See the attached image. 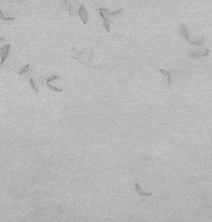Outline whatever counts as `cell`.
I'll return each mask as SVG.
<instances>
[{"label": "cell", "mask_w": 212, "mask_h": 222, "mask_svg": "<svg viewBox=\"0 0 212 222\" xmlns=\"http://www.w3.org/2000/svg\"><path fill=\"white\" fill-rule=\"evenodd\" d=\"M179 30H180V32L182 36L186 39V41H188L189 43H190V44L196 45H203V41H204V39H205L204 38H203L200 39V40H199V41H196V42H192L190 40V39L189 38V36H188L187 27H186L184 24L180 25V27H179Z\"/></svg>", "instance_id": "cell-1"}, {"label": "cell", "mask_w": 212, "mask_h": 222, "mask_svg": "<svg viewBox=\"0 0 212 222\" xmlns=\"http://www.w3.org/2000/svg\"><path fill=\"white\" fill-rule=\"evenodd\" d=\"M10 48H11V45L7 44V45H5L3 47H2L1 49H0V57H1L2 63L5 62V60L8 57V54H9V52L10 50Z\"/></svg>", "instance_id": "cell-2"}, {"label": "cell", "mask_w": 212, "mask_h": 222, "mask_svg": "<svg viewBox=\"0 0 212 222\" xmlns=\"http://www.w3.org/2000/svg\"><path fill=\"white\" fill-rule=\"evenodd\" d=\"M78 14L80 17V18L81 21H83V23L84 24H86V23H87L88 19V12L87 11H86L85 7L83 5H81L80 10L78 11Z\"/></svg>", "instance_id": "cell-3"}, {"label": "cell", "mask_w": 212, "mask_h": 222, "mask_svg": "<svg viewBox=\"0 0 212 222\" xmlns=\"http://www.w3.org/2000/svg\"><path fill=\"white\" fill-rule=\"evenodd\" d=\"M209 50L206 49L205 52H194L191 54V56L193 58H200V57H204V56H207L209 55Z\"/></svg>", "instance_id": "cell-4"}, {"label": "cell", "mask_w": 212, "mask_h": 222, "mask_svg": "<svg viewBox=\"0 0 212 222\" xmlns=\"http://www.w3.org/2000/svg\"><path fill=\"white\" fill-rule=\"evenodd\" d=\"M100 15L103 18L104 25L107 32L109 33L110 32V23H109V19H108L107 17L106 16H104V14L102 12H100Z\"/></svg>", "instance_id": "cell-5"}, {"label": "cell", "mask_w": 212, "mask_h": 222, "mask_svg": "<svg viewBox=\"0 0 212 222\" xmlns=\"http://www.w3.org/2000/svg\"><path fill=\"white\" fill-rule=\"evenodd\" d=\"M99 11H100V12H102V11L106 13L107 14L109 15V16H116V15H119V14H120L121 12H122V11H123V8H122V9H121V10H117V11H114L113 12H108L107 10H104V9H102V8L99 9Z\"/></svg>", "instance_id": "cell-6"}, {"label": "cell", "mask_w": 212, "mask_h": 222, "mask_svg": "<svg viewBox=\"0 0 212 222\" xmlns=\"http://www.w3.org/2000/svg\"><path fill=\"white\" fill-rule=\"evenodd\" d=\"M135 188H136V190H137V192L139 193L140 195H145V196H148V195H151L153 194L152 192H151V193H145V192H143L142 190H141L140 187L139 186V185H138V184H135Z\"/></svg>", "instance_id": "cell-7"}, {"label": "cell", "mask_w": 212, "mask_h": 222, "mask_svg": "<svg viewBox=\"0 0 212 222\" xmlns=\"http://www.w3.org/2000/svg\"><path fill=\"white\" fill-rule=\"evenodd\" d=\"M159 71H161L163 74H164V75H166L167 78V80H168V85H169L171 84V75H170V72L165 70V69H160Z\"/></svg>", "instance_id": "cell-8"}, {"label": "cell", "mask_w": 212, "mask_h": 222, "mask_svg": "<svg viewBox=\"0 0 212 222\" xmlns=\"http://www.w3.org/2000/svg\"><path fill=\"white\" fill-rule=\"evenodd\" d=\"M0 18L3 20L5 21H11L15 19V17H5V15L3 14V12L0 10Z\"/></svg>", "instance_id": "cell-9"}, {"label": "cell", "mask_w": 212, "mask_h": 222, "mask_svg": "<svg viewBox=\"0 0 212 222\" xmlns=\"http://www.w3.org/2000/svg\"><path fill=\"white\" fill-rule=\"evenodd\" d=\"M29 82H30V84H31V86L32 87V88H33V89H34V91H36L37 93L39 92V91H38V88H37V86H36V84H35V82H34V79H33L32 78H31V79H30Z\"/></svg>", "instance_id": "cell-10"}, {"label": "cell", "mask_w": 212, "mask_h": 222, "mask_svg": "<svg viewBox=\"0 0 212 222\" xmlns=\"http://www.w3.org/2000/svg\"><path fill=\"white\" fill-rule=\"evenodd\" d=\"M29 67H30V65L29 64H27V65H25V66H24L22 69H21V71H19V75H22V74H23V73H25L29 71Z\"/></svg>", "instance_id": "cell-11"}, {"label": "cell", "mask_w": 212, "mask_h": 222, "mask_svg": "<svg viewBox=\"0 0 212 222\" xmlns=\"http://www.w3.org/2000/svg\"><path fill=\"white\" fill-rule=\"evenodd\" d=\"M58 78H59L58 76H57V75H53V76H51L49 77V78H47V79L46 80L47 85V84H49V82H51V81H54V80H55L58 79Z\"/></svg>", "instance_id": "cell-12"}, {"label": "cell", "mask_w": 212, "mask_h": 222, "mask_svg": "<svg viewBox=\"0 0 212 222\" xmlns=\"http://www.w3.org/2000/svg\"><path fill=\"white\" fill-rule=\"evenodd\" d=\"M47 86H48L49 87L50 89L53 90V91H56V92H62V89L57 88V87H55V86H51V85H50L49 83V84H47Z\"/></svg>", "instance_id": "cell-13"}, {"label": "cell", "mask_w": 212, "mask_h": 222, "mask_svg": "<svg viewBox=\"0 0 212 222\" xmlns=\"http://www.w3.org/2000/svg\"><path fill=\"white\" fill-rule=\"evenodd\" d=\"M3 40H4V38H1V37H0V42L3 41Z\"/></svg>", "instance_id": "cell-14"}, {"label": "cell", "mask_w": 212, "mask_h": 222, "mask_svg": "<svg viewBox=\"0 0 212 222\" xmlns=\"http://www.w3.org/2000/svg\"><path fill=\"white\" fill-rule=\"evenodd\" d=\"M3 63H2L1 62H0V67H1V65H3Z\"/></svg>", "instance_id": "cell-15"}]
</instances>
